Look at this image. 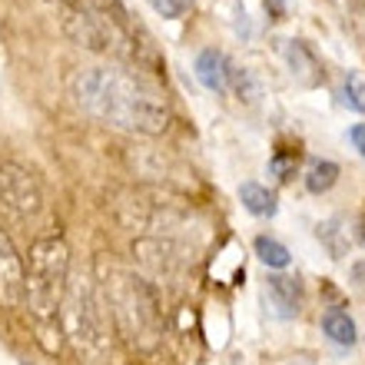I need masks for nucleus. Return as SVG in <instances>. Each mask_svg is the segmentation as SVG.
I'll use <instances>...</instances> for the list:
<instances>
[{
    "instance_id": "obj_9",
    "label": "nucleus",
    "mask_w": 365,
    "mask_h": 365,
    "mask_svg": "<svg viewBox=\"0 0 365 365\" xmlns=\"http://www.w3.org/2000/svg\"><path fill=\"white\" fill-rule=\"evenodd\" d=\"M282 57H286V67L289 73L302 83V87H319L322 80H326V70H322V60L312 47H309L306 40H286V47H282Z\"/></svg>"
},
{
    "instance_id": "obj_15",
    "label": "nucleus",
    "mask_w": 365,
    "mask_h": 365,
    "mask_svg": "<svg viewBox=\"0 0 365 365\" xmlns=\"http://www.w3.org/2000/svg\"><path fill=\"white\" fill-rule=\"evenodd\" d=\"M339 96H342V103H346L349 110H356V113H365V77L359 73V70H349L346 77H342Z\"/></svg>"
},
{
    "instance_id": "obj_11",
    "label": "nucleus",
    "mask_w": 365,
    "mask_h": 365,
    "mask_svg": "<svg viewBox=\"0 0 365 365\" xmlns=\"http://www.w3.org/2000/svg\"><path fill=\"white\" fill-rule=\"evenodd\" d=\"M322 332L329 336V342H336V346H342V349H352L359 339L356 322H352V316L342 312V309H329L326 316H322Z\"/></svg>"
},
{
    "instance_id": "obj_20",
    "label": "nucleus",
    "mask_w": 365,
    "mask_h": 365,
    "mask_svg": "<svg viewBox=\"0 0 365 365\" xmlns=\"http://www.w3.org/2000/svg\"><path fill=\"white\" fill-rule=\"evenodd\" d=\"M352 282H356V289H359V292H365V259L352 266Z\"/></svg>"
},
{
    "instance_id": "obj_10",
    "label": "nucleus",
    "mask_w": 365,
    "mask_h": 365,
    "mask_svg": "<svg viewBox=\"0 0 365 365\" xmlns=\"http://www.w3.org/2000/svg\"><path fill=\"white\" fill-rule=\"evenodd\" d=\"M230 77H232V60L216 47L200 50L196 57V80L210 93H230Z\"/></svg>"
},
{
    "instance_id": "obj_1",
    "label": "nucleus",
    "mask_w": 365,
    "mask_h": 365,
    "mask_svg": "<svg viewBox=\"0 0 365 365\" xmlns=\"http://www.w3.org/2000/svg\"><path fill=\"white\" fill-rule=\"evenodd\" d=\"M73 96L90 116H96L100 123L116 126V130L160 136L173 123L166 96L136 70H123V67L80 70L73 77Z\"/></svg>"
},
{
    "instance_id": "obj_16",
    "label": "nucleus",
    "mask_w": 365,
    "mask_h": 365,
    "mask_svg": "<svg viewBox=\"0 0 365 365\" xmlns=\"http://www.w3.org/2000/svg\"><path fill=\"white\" fill-rule=\"evenodd\" d=\"M319 240L326 242V250L332 252V259H342L349 250V242L342 240V230H339V220H329L319 226Z\"/></svg>"
},
{
    "instance_id": "obj_14",
    "label": "nucleus",
    "mask_w": 365,
    "mask_h": 365,
    "mask_svg": "<svg viewBox=\"0 0 365 365\" xmlns=\"http://www.w3.org/2000/svg\"><path fill=\"white\" fill-rule=\"evenodd\" d=\"M339 182V166L332 163V160H312V166H309L306 173V190L309 192H329L332 186Z\"/></svg>"
},
{
    "instance_id": "obj_6",
    "label": "nucleus",
    "mask_w": 365,
    "mask_h": 365,
    "mask_svg": "<svg viewBox=\"0 0 365 365\" xmlns=\"http://www.w3.org/2000/svg\"><path fill=\"white\" fill-rule=\"evenodd\" d=\"M0 210L14 222H30L43 212L40 180L20 163H0Z\"/></svg>"
},
{
    "instance_id": "obj_18",
    "label": "nucleus",
    "mask_w": 365,
    "mask_h": 365,
    "mask_svg": "<svg viewBox=\"0 0 365 365\" xmlns=\"http://www.w3.org/2000/svg\"><path fill=\"white\" fill-rule=\"evenodd\" d=\"M296 163H299V150H296V153L279 150V153L269 160V170L279 176V180H292V173H296Z\"/></svg>"
},
{
    "instance_id": "obj_22",
    "label": "nucleus",
    "mask_w": 365,
    "mask_h": 365,
    "mask_svg": "<svg viewBox=\"0 0 365 365\" xmlns=\"http://www.w3.org/2000/svg\"><path fill=\"white\" fill-rule=\"evenodd\" d=\"M282 365H316V362H312L309 356H296V359H286Z\"/></svg>"
},
{
    "instance_id": "obj_4",
    "label": "nucleus",
    "mask_w": 365,
    "mask_h": 365,
    "mask_svg": "<svg viewBox=\"0 0 365 365\" xmlns=\"http://www.w3.org/2000/svg\"><path fill=\"white\" fill-rule=\"evenodd\" d=\"M70 282V246L63 236L34 240L24 266V302L37 322H57V309L63 302Z\"/></svg>"
},
{
    "instance_id": "obj_17",
    "label": "nucleus",
    "mask_w": 365,
    "mask_h": 365,
    "mask_svg": "<svg viewBox=\"0 0 365 365\" xmlns=\"http://www.w3.org/2000/svg\"><path fill=\"white\" fill-rule=\"evenodd\" d=\"M146 4H150V7H153L160 17L180 20V17H186V14H190L196 0H146Z\"/></svg>"
},
{
    "instance_id": "obj_2",
    "label": "nucleus",
    "mask_w": 365,
    "mask_h": 365,
    "mask_svg": "<svg viewBox=\"0 0 365 365\" xmlns=\"http://www.w3.org/2000/svg\"><path fill=\"white\" fill-rule=\"evenodd\" d=\"M63 37L90 53H106L133 63V70H160V53L153 40L130 24L123 0H60L57 10Z\"/></svg>"
},
{
    "instance_id": "obj_7",
    "label": "nucleus",
    "mask_w": 365,
    "mask_h": 365,
    "mask_svg": "<svg viewBox=\"0 0 365 365\" xmlns=\"http://www.w3.org/2000/svg\"><path fill=\"white\" fill-rule=\"evenodd\" d=\"M262 299L276 319H296L302 312V282L296 276H269L262 286Z\"/></svg>"
},
{
    "instance_id": "obj_5",
    "label": "nucleus",
    "mask_w": 365,
    "mask_h": 365,
    "mask_svg": "<svg viewBox=\"0 0 365 365\" xmlns=\"http://www.w3.org/2000/svg\"><path fill=\"white\" fill-rule=\"evenodd\" d=\"M60 326H63V336L70 342H77L83 352H96L103 346V306H100V296L93 292L90 279H77V282H67V292H63V302H60Z\"/></svg>"
},
{
    "instance_id": "obj_8",
    "label": "nucleus",
    "mask_w": 365,
    "mask_h": 365,
    "mask_svg": "<svg viewBox=\"0 0 365 365\" xmlns=\"http://www.w3.org/2000/svg\"><path fill=\"white\" fill-rule=\"evenodd\" d=\"M24 299V262H20L14 242L0 230V306L14 309Z\"/></svg>"
},
{
    "instance_id": "obj_12",
    "label": "nucleus",
    "mask_w": 365,
    "mask_h": 365,
    "mask_svg": "<svg viewBox=\"0 0 365 365\" xmlns=\"http://www.w3.org/2000/svg\"><path fill=\"white\" fill-rule=\"evenodd\" d=\"M240 200H242V206H246L252 216H259V220H269V216H276L279 212L276 192H269L266 186H259V182H242Z\"/></svg>"
},
{
    "instance_id": "obj_3",
    "label": "nucleus",
    "mask_w": 365,
    "mask_h": 365,
    "mask_svg": "<svg viewBox=\"0 0 365 365\" xmlns=\"http://www.w3.org/2000/svg\"><path fill=\"white\" fill-rule=\"evenodd\" d=\"M100 306L113 322V332L133 352H153L163 339V306L153 282L140 272L110 269L100 276Z\"/></svg>"
},
{
    "instance_id": "obj_21",
    "label": "nucleus",
    "mask_w": 365,
    "mask_h": 365,
    "mask_svg": "<svg viewBox=\"0 0 365 365\" xmlns=\"http://www.w3.org/2000/svg\"><path fill=\"white\" fill-rule=\"evenodd\" d=\"M266 10L272 14V20H286V7H282V0H266Z\"/></svg>"
},
{
    "instance_id": "obj_19",
    "label": "nucleus",
    "mask_w": 365,
    "mask_h": 365,
    "mask_svg": "<svg viewBox=\"0 0 365 365\" xmlns=\"http://www.w3.org/2000/svg\"><path fill=\"white\" fill-rule=\"evenodd\" d=\"M349 140H352V146H356L359 153L365 156V123H356L352 130H349Z\"/></svg>"
},
{
    "instance_id": "obj_13",
    "label": "nucleus",
    "mask_w": 365,
    "mask_h": 365,
    "mask_svg": "<svg viewBox=\"0 0 365 365\" xmlns=\"http://www.w3.org/2000/svg\"><path fill=\"white\" fill-rule=\"evenodd\" d=\"M252 250H256L262 266H269V269H286L289 259H292V252H289L279 240H272V236H256Z\"/></svg>"
},
{
    "instance_id": "obj_23",
    "label": "nucleus",
    "mask_w": 365,
    "mask_h": 365,
    "mask_svg": "<svg viewBox=\"0 0 365 365\" xmlns=\"http://www.w3.org/2000/svg\"><path fill=\"white\" fill-rule=\"evenodd\" d=\"M352 14H365V0H346Z\"/></svg>"
},
{
    "instance_id": "obj_24",
    "label": "nucleus",
    "mask_w": 365,
    "mask_h": 365,
    "mask_svg": "<svg viewBox=\"0 0 365 365\" xmlns=\"http://www.w3.org/2000/svg\"><path fill=\"white\" fill-rule=\"evenodd\" d=\"M359 242L365 246V212H362V220H359Z\"/></svg>"
}]
</instances>
